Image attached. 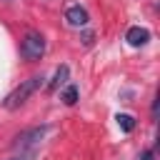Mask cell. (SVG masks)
<instances>
[{
  "instance_id": "5b68a950",
  "label": "cell",
  "mask_w": 160,
  "mask_h": 160,
  "mask_svg": "<svg viewBox=\"0 0 160 160\" xmlns=\"http://www.w3.org/2000/svg\"><path fill=\"white\" fill-rule=\"evenodd\" d=\"M125 40L132 45V48H140V45H145L148 40H150V32L145 30V28H140V25H135V28H130L128 30V35H125Z\"/></svg>"
},
{
  "instance_id": "8fae6325",
  "label": "cell",
  "mask_w": 160,
  "mask_h": 160,
  "mask_svg": "<svg viewBox=\"0 0 160 160\" xmlns=\"http://www.w3.org/2000/svg\"><path fill=\"white\" fill-rule=\"evenodd\" d=\"M10 160H30V158H10Z\"/></svg>"
},
{
  "instance_id": "3957f363",
  "label": "cell",
  "mask_w": 160,
  "mask_h": 160,
  "mask_svg": "<svg viewBox=\"0 0 160 160\" xmlns=\"http://www.w3.org/2000/svg\"><path fill=\"white\" fill-rule=\"evenodd\" d=\"M20 55L25 58V60H30V62H35V60H40L42 55H45V38L40 35V32H28L25 38H22V45H20Z\"/></svg>"
},
{
  "instance_id": "6da1fadb",
  "label": "cell",
  "mask_w": 160,
  "mask_h": 160,
  "mask_svg": "<svg viewBox=\"0 0 160 160\" xmlns=\"http://www.w3.org/2000/svg\"><path fill=\"white\" fill-rule=\"evenodd\" d=\"M40 85H42V78H40V75H32V78L22 80V82H20V85H18V88L5 98V108H8V110L20 108V105H22V102H25V100H28V98L40 88Z\"/></svg>"
},
{
  "instance_id": "7a4b0ae2",
  "label": "cell",
  "mask_w": 160,
  "mask_h": 160,
  "mask_svg": "<svg viewBox=\"0 0 160 160\" xmlns=\"http://www.w3.org/2000/svg\"><path fill=\"white\" fill-rule=\"evenodd\" d=\"M48 125H35V128H28V130H22L15 140H12V150H20V152H25V150H32L45 135H48Z\"/></svg>"
},
{
  "instance_id": "9c48e42d",
  "label": "cell",
  "mask_w": 160,
  "mask_h": 160,
  "mask_svg": "<svg viewBox=\"0 0 160 160\" xmlns=\"http://www.w3.org/2000/svg\"><path fill=\"white\" fill-rule=\"evenodd\" d=\"M82 42L90 45V42H92V32H85V35H82Z\"/></svg>"
},
{
  "instance_id": "30bf717a",
  "label": "cell",
  "mask_w": 160,
  "mask_h": 160,
  "mask_svg": "<svg viewBox=\"0 0 160 160\" xmlns=\"http://www.w3.org/2000/svg\"><path fill=\"white\" fill-rule=\"evenodd\" d=\"M140 160H152V150H145V152L140 155Z\"/></svg>"
},
{
  "instance_id": "ba28073f",
  "label": "cell",
  "mask_w": 160,
  "mask_h": 160,
  "mask_svg": "<svg viewBox=\"0 0 160 160\" xmlns=\"http://www.w3.org/2000/svg\"><path fill=\"white\" fill-rule=\"evenodd\" d=\"M62 100H65V105H75L78 102V88L75 85H68L65 92H62Z\"/></svg>"
},
{
  "instance_id": "277c9868",
  "label": "cell",
  "mask_w": 160,
  "mask_h": 160,
  "mask_svg": "<svg viewBox=\"0 0 160 160\" xmlns=\"http://www.w3.org/2000/svg\"><path fill=\"white\" fill-rule=\"evenodd\" d=\"M65 20H68V25H72V28H85L90 18H88L85 8H80V5H70V8L65 10Z\"/></svg>"
},
{
  "instance_id": "52a82bcc",
  "label": "cell",
  "mask_w": 160,
  "mask_h": 160,
  "mask_svg": "<svg viewBox=\"0 0 160 160\" xmlns=\"http://www.w3.org/2000/svg\"><path fill=\"white\" fill-rule=\"evenodd\" d=\"M115 120H118V125H120V130H122V132H130V130L135 128V118H132V115H128V112H120Z\"/></svg>"
},
{
  "instance_id": "8992f818",
  "label": "cell",
  "mask_w": 160,
  "mask_h": 160,
  "mask_svg": "<svg viewBox=\"0 0 160 160\" xmlns=\"http://www.w3.org/2000/svg\"><path fill=\"white\" fill-rule=\"evenodd\" d=\"M68 72H70V70H68V65H60V68L55 70V78L50 80L48 90H58V88H60V85H62V82L68 80Z\"/></svg>"
}]
</instances>
